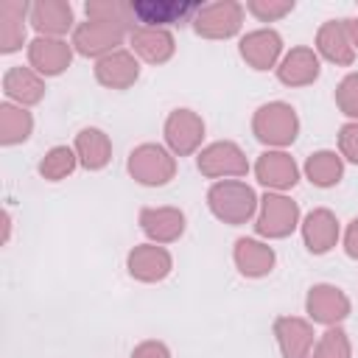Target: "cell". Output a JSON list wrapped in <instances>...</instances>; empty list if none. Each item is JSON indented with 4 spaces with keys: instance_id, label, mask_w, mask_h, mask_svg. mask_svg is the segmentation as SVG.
<instances>
[{
    "instance_id": "cell-1",
    "label": "cell",
    "mask_w": 358,
    "mask_h": 358,
    "mask_svg": "<svg viewBox=\"0 0 358 358\" xmlns=\"http://www.w3.org/2000/svg\"><path fill=\"white\" fill-rule=\"evenodd\" d=\"M207 204L224 224H246L257 210V196L246 182H215L207 193Z\"/></svg>"
},
{
    "instance_id": "cell-2",
    "label": "cell",
    "mask_w": 358,
    "mask_h": 358,
    "mask_svg": "<svg viewBox=\"0 0 358 358\" xmlns=\"http://www.w3.org/2000/svg\"><path fill=\"white\" fill-rule=\"evenodd\" d=\"M252 131L266 145H288V143H294V137L299 131V117H296L294 106L274 101L255 112Z\"/></svg>"
},
{
    "instance_id": "cell-3",
    "label": "cell",
    "mask_w": 358,
    "mask_h": 358,
    "mask_svg": "<svg viewBox=\"0 0 358 358\" xmlns=\"http://www.w3.org/2000/svg\"><path fill=\"white\" fill-rule=\"evenodd\" d=\"M129 173L140 185H165L176 173L173 157L157 145V143H143L129 154Z\"/></svg>"
},
{
    "instance_id": "cell-4",
    "label": "cell",
    "mask_w": 358,
    "mask_h": 358,
    "mask_svg": "<svg viewBox=\"0 0 358 358\" xmlns=\"http://www.w3.org/2000/svg\"><path fill=\"white\" fill-rule=\"evenodd\" d=\"M243 22V6L232 0H218L210 6H201L199 14L193 17V28L199 36L207 39H227L241 31Z\"/></svg>"
},
{
    "instance_id": "cell-5",
    "label": "cell",
    "mask_w": 358,
    "mask_h": 358,
    "mask_svg": "<svg viewBox=\"0 0 358 358\" xmlns=\"http://www.w3.org/2000/svg\"><path fill=\"white\" fill-rule=\"evenodd\" d=\"M296 221H299L296 201H291L280 193H266L260 199V215H257L255 229L266 238H285L294 232Z\"/></svg>"
},
{
    "instance_id": "cell-6",
    "label": "cell",
    "mask_w": 358,
    "mask_h": 358,
    "mask_svg": "<svg viewBox=\"0 0 358 358\" xmlns=\"http://www.w3.org/2000/svg\"><path fill=\"white\" fill-rule=\"evenodd\" d=\"M126 31H129V28H123V25L87 20V22H81V25L73 31V45H76V50L84 53V56H101V53L106 56V53H112V50L123 42Z\"/></svg>"
},
{
    "instance_id": "cell-7",
    "label": "cell",
    "mask_w": 358,
    "mask_h": 358,
    "mask_svg": "<svg viewBox=\"0 0 358 358\" xmlns=\"http://www.w3.org/2000/svg\"><path fill=\"white\" fill-rule=\"evenodd\" d=\"M204 137V120L190 109H176L165 120V140L173 154L187 157L201 145Z\"/></svg>"
},
{
    "instance_id": "cell-8",
    "label": "cell",
    "mask_w": 358,
    "mask_h": 358,
    "mask_svg": "<svg viewBox=\"0 0 358 358\" xmlns=\"http://www.w3.org/2000/svg\"><path fill=\"white\" fill-rule=\"evenodd\" d=\"M199 171L204 176H210V179H218V176H243L249 171V162H246L243 151L235 143L221 140V143L207 145L199 154Z\"/></svg>"
},
{
    "instance_id": "cell-9",
    "label": "cell",
    "mask_w": 358,
    "mask_h": 358,
    "mask_svg": "<svg viewBox=\"0 0 358 358\" xmlns=\"http://www.w3.org/2000/svg\"><path fill=\"white\" fill-rule=\"evenodd\" d=\"M73 59V48L59 36H36L28 45V62L36 73L59 76Z\"/></svg>"
},
{
    "instance_id": "cell-10",
    "label": "cell",
    "mask_w": 358,
    "mask_h": 358,
    "mask_svg": "<svg viewBox=\"0 0 358 358\" xmlns=\"http://www.w3.org/2000/svg\"><path fill=\"white\" fill-rule=\"evenodd\" d=\"M308 313L313 322L322 324H338L350 313V299L341 288L336 285H313L308 291Z\"/></svg>"
},
{
    "instance_id": "cell-11",
    "label": "cell",
    "mask_w": 358,
    "mask_h": 358,
    "mask_svg": "<svg viewBox=\"0 0 358 358\" xmlns=\"http://www.w3.org/2000/svg\"><path fill=\"white\" fill-rule=\"evenodd\" d=\"M274 336L280 341L282 358H310L313 347V327L299 316H280L274 319Z\"/></svg>"
},
{
    "instance_id": "cell-12",
    "label": "cell",
    "mask_w": 358,
    "mask_h": 358,
    "mask_svg": "<svg viewBox=\"0 0 358 358\" xmlns=\"http://www.w3.org/2000/svg\"><path fill=\"white\" fill-rule=\"evenodd\" d=\"M255 173H257V182H263L266 187H274V190L294 187L299 179V168H296L294 157H288L285 151L260 154L255 162Z\"/></svg>"
},
{
    "instance_id": "cell-13",
    "label": "cell",
    "mask_w": 358,
    "mask_h": 358,
    "mask_svg": "<svg viewBox=\"0 0 358 358\" xmlns=\"http://www.w3.org/2000/svg\"><path fill=\"white\" fill-rule=\"evenodd\" d=\"M137 76H140V64L134 62V56L129 50H112V53L101 56L95 64V78L112 90L131 87L137 81Z\"/></svg>"
},
{
    "instance_id": "cell-14",
    "label": "cell",
    "mask_w": 358,
    "mask_h": 358,
    "mask_svg": "<svg viewBox=\"0 0 358 358\" xmlns=\"http://www.w3.org/2000/svg\"><path fill=\"white\" fill-rule=\"evenodd\" d=\"M168 271H171V255H168V249H162L157 243H143V246H134L129 252V274L134 280L157 282V280L168 277Z\"/></svg>"
},
{
    "instance_id": "cell-15",
    "label": "cell",
    "mask_w": 358,
    "mask_h": 358,
    "mask_svg": "<svg viewBox=\"0 0 358 358\" xmlns=\"http://www.w3.org/2000/svg\"><path fill=\"white\" fill-rule=\"evenodd\" d=\"M316 48L333 64H344V67L352 64L355 48H352V39H350L347 20H330V22H324L319 28V34H316Z\"/></svg>"
},
{
    "instance_id": "cell-16",
    "label": "cell",
    "mask_w": 358,
    "mask_h": 358,
    "mask_svg": "<svg viewBox=\"0 0 358 358\" xmlns=\"http://www.w3.org/2000/svg\"><path fill=\"white\" fill-rule=\"evenodd\" d=\"M143 232L157 243H171L185 232V213L176 207H145L140 213Z\"/></svg>"
},
{
    "instance_id": "cell-17",
    "label": "cell",
    "mask_w": 358,
    "mask_h": 358,
    "mask_svg": "<svg viewBox=\"0 0 358 358\" xmlns=\"http://www.w3.org/2000/svg\"><path fill=\"white\" fill-rule=\"evenodd\" d=\"M282 50V39L277 31L271 28H260V31H252L241 39V56L255 67V70H268L274 67L277 56Z\"/></svg>"
},
{
    "instance_id": "cell-18",
    "label": "cell",
    "mask_w": 358,
    "mask_h": 358,
    "mask_svg": "<svg viewBox=\"0 0 358 358\" xmlns=\"http://www.w3.org/2000/svg\"><path fill=\"white\" fill-rule=\"evenodd\" d=\"M201 6L196 3H176V0H137L131 3V11L140 22H148L157 28V22H182L187 17H196Z\"/></svg>"
},
{
    "instance_id": "cell-19",
    "label": "cell",
    "mask_w": 358,
    "mask_h": 358,
    "mask_svg": "<svg viewBox=\"0 0 358 358\" xmlns=\"http://www.w3.org/2000/svg\"><path fill=\"white\" fill-rule=\"evenodd\" d=\"M131 48L140 59L151 64H162L173 56V36L165 28H151V25H137L131 28Z\"/></svg>"
},
{
    "instance_id": "cell-20",
    "label": "cell",
    "mask_w": 358,
    "mask_h": 358,
    "mask_svg": "<svg viewBox=\"0 0 358 358\" xmlns=\"http://www.w3.org/2000/svg\"><path fill=\"white\" fill-rule=\"evenodd\" d=\"M31 25L45 36H59L73 28V6L67 0H39L31 6Z\"/></svg>"
},
{
    "instance_id": "cell-21",
    "label": "cell",
    "mask_w": 358,
    "mask_h": 358,
    "mask_svg": "<svg viewBox=\"0 0 358 358\" xmlns=\"http://www.w3.org/2000/svg\"><path fill=\"white\" fill-rule=\"evenodd\" d=\"M302 238H305V246L308 252L313 255H324L336 246L338 241V221L330 210H313L308 213L305 224H302Z\"/></svg>"
},
{
    "instance_id": "cell-22",
    "label": "cell",
    "mask_w": 358,
    "mask_h": 358,
    "mask_svg": "<svg viewBox=\"0 0 358 358\" xmlns=\"http://www.w3.org/2000/svg\"><path fill=\"white\" fill-rule=\"evenodd\" d=\"M25 14H31L25 0H0V50L11 53L25 42Z\"/></svg>"
},
{
    "instance_id": "cell-23",
    "label": "cell",
    "mask_w": 358,
    "mask_h": 358,
    "mask_svg": "<svg viewBox=\"0 0 358 358\" xmlns=\"http://www.w3.org/2000/svg\"><path fill=\"white\" fill-rule=\"evenodd\" d=\"M277 76L288 87H305L319 78V59L310 48H294L277 67Z\"/></svg>"
},
{
    "instance_id": "cell-24",
    "label": "cell",
    "mask_w": 358,
    "mask_h": 358,
    "mask_svg": "<svg viewBox=\"0 0 358 358\" xmlns=\"http://www.w3.org/2000/svg\"><path fill=\"white\" fill-rule=\"evenodd\" d=\"M232 257H235V266L241 268L243 277H263L274 266V249L260 243V241H252V238H241L235 243Z\"/></svg>"
},
{
    "instance_id": "cell-25",
    "label": "cell",
    "mask_w": 358,
    "mask_h": 358,
    "mask_svg": "<svg viewBox=\"0 0 358 358\" xmlns=\"http://www.w3.org/2000/svg\"><path fill=\"white\" fill-rule=\"evenodd\" d=\"M3 90L8 98L20 101L22 106H31V103H39L42 95H45V84L42 78L31 70V67H11L6 76H3Z\"/></svg>"
},
{
    "instance_id": "cell-26",
    "label": "cell",
    "mask_w": 358,
    "mask_h": 358,
    "mask_svg": "<svg viewBox=\"0 0 358 358\" xmlns=\"http://www.w3.org/2000/svg\"><path fill=\"white\" fill-rule=\"evenodd\" d=\"M76 157L87 171H98L112 159V143L101 129H81L76 137Z\"/></svg>"
},
{
    "instance_id": "cell-27",
    "label": "cell",
    "mask_w": 358,
    "mask_h": 358,
    "mask_svg": "<svg viewBox=\"0 0 358 358\" xmlns=\"http://www.w3.org/2000/svg\"><path fill=\"white\" fill-rule=\"evenodd\" d=\"M31 129H34L31 112H25L22 106H11V103L0 106V143L3 145L22 143L31 134Z\"/></svg>"
},
{
    "instance_id": "cell-28",
    "label": "cell",
    "mask_w": 358,
    "mask_h": 358,
    "mask_svg": "<svg viewBox=\"0 0 358 358\" xmlns=\"http://www.w3.org/2000/svg\"><path fill=\"white\" fill-rule=\"evenodd\" d=\"M305 173H308V179L316 187H330V185H336L341 179L344 165H341V157L338 154H333V151H316V154L308 157Z\"/></svg>"
},
{
    "instance_id": "cell-29",
    "label": "cell",
    "mask_w": 358,
    "mask_h": 358,
    "mask_svg": "<svg viewBox=\"0 0 358 358\" xmlns=\"http://www.w3.org/2000/svg\"><path fill=\"white\" fill-rule=\"evenodd\" d=\"M84 11H87V20L112 22V25H123V28H131V20H134L131 3H123V0H90L84 6Z\"/></svg>"
},
{
    "instance_id": "cell-30",
    "label": "cell",
    "mask_w": 358,
    "mask_h": 358,
    "mask_svg": "<svg viewBox=\"0 0 358 358\" xmlns=\"http://www.w3.org/2000/svg\"><path fill=\"white\" fill-rule=\"evenodd\" d=\"M76 159H78V157H76L67 145H56V148H50V151L45 154V159L39 162V173H42L45 179H50V182H59V179H64V176L73 173Z\"/></svg>"
},
{
    "instance_id": "cell-31",
    "label": "cell",
    "mask_w": 358,
    "mask_h": 358,
    "mask_svg": "<svg viewBox=\"0 0 358 358\" xmlns=\"http://www.w3.org/2000/svg\"><path fill=\"white\" fill-rule=\"evenodd\" d=\"M313 358H352V350H350V338L341 327H330L322 333L316 350H313Z\"/></svg>"
},
{
    "instance_id": "cell-32",
    "label": "cell",
    "mask_w": 358,
    "mask_h": 358,
    "mask_svg": "<svg viewBox=\"0 0 358 358\" xmlns=\"http://www.w3.org/2000/svg\"><path fill=\"white\" fill-rule=\"evenodd\" d=\"M336 103L344 115L358 117V73H350L338 87H336Z\"/></svg>"
},
{
    "instance_id": "cell-33",
    "label": "cell",
    "mask_w": 358,
    "mask_h": 358,
    "mask_svg": "<svg viewBox=\"0 0 358 358\" xmlns=\"http://www.w3.org/2000/svg\"><path fill=\"white\" fill-rule=\"evenodd\" d=\"M257 20H263V22H271V20H280V17H285L291 8H294V3L291 0H249V6H246Z\"/></svg>"
},
{
    "instance_id": "cell-34",
    "label": "cell",
    "mask_w": 358,
    "mask_h": 358,
    "mask_svg": "<svg viewBox=\"0 0 358 358\" xmlns=\"http://www.w3.org/2000/svg\"><path fill=\"white\" fill-rule=\"evenodd\" d=\"M338 148H341V154L350 162L358 165V120L341 126V131H338Z\"/></svg>"
},
{
    "instance_id": "cell-35",
    "label": "cell",
    "mask_w": 358,
    "mask_h": 358,
    "mask_svg": "<svg viewBox=\"0 0 358 358\" xmlns=\"http://www.w3.org/2000/svg\"><path fill=\"white\" fill-rule=\"evenodd\" d=\"M131 358H171V352L162 341H143V344L134 347Z\"/></svg>"
},
{
    "instance_id": "cell-36",
    "label": "cell",
    "mask_w": 358,
    "mask_h": 358,
    "mask_svg": "<svg viewBox=\"0 0 358 358\" xmlns=\"http://www.w3.org/2000/svg\"><path fill=\"white\" fill-rule=\"evenodd\" d=\"M344 249H347L350 257L358 260V218H352L350 227H347V232H344Z\"/></svg>"
},
{
    "instance_id": "cell-37",
    "label": "cell",
    "mask_w": 358,
    "mask_h": 358,
    "mask_svg": "<svg viewBox=\"0 0 358 358\" xmlns=\"http://www.w3.org/2000/svg\"><path fill=\"white\" fill-rule=\"evenodd\" d=\"M347 28H350V39H352V48L358 50V20H347Z\"/></svg>"
}]
</instances>
